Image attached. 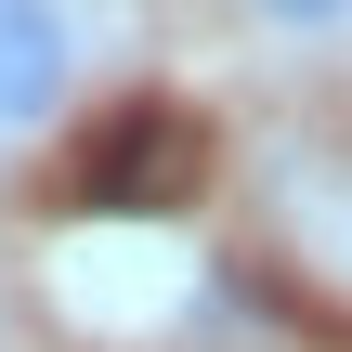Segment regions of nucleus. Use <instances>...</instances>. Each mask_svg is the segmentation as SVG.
I'll return each mask as SVG.
<instances>
[{"instance_id": "1", "label": "nucleus", "mask_w": 352, "mask_h": 352, "mask_svg": "<svg viewBox=\"0 0 352 352\" xmlns=\"http://www.w3.org/2000/svg\"><path fill=\"white\" fill-rule=\"evenodd\" d=\"M52 287H65V314H78L91 340H131V327H170V314L196 300V261H183L170 222H144V209H91V222L52 248Z\"/></svg>"}, {"instance_id": "2", "label": "nucleus", "mask_w": 352, "mask_h": 352, "mask_svg": "<svg viewBox=\"0 0 352 352\" xmlns=\"http://www.w3.org/2000/svg\"><path fill=\"white\" fill-rule=\"evenodd\" d=\"M78 104V0H0V144Z\"/></svg>"}, {"instance_id": "3", "label": "nucleus", "mask_w": 352, "mask_h": 352, "mask_svg": "<svg viewBox=\"0 0 352 352\" xmlns=\"http://www.w3.org/2000/svg\"><path fill=\"white\" fill-rule=\"evenodd\" d=\"M118 183H144V222H170V196L196 183V131L144 104V131H118V144H104V183H91V196H118Z\"/></svg>"}, {"instance_id": "4", "label": "nucleus", "mask_w": 352, "mask_h": 352, "mask_svg": "<svg viewBox=\"0 0 352 352\" xmlns=\"http://www.w3.org/2000/svg\"><path fill=\"white\" fill-rule=\"evenodd\" d=\"M248 26H274V39H340L352 26V0H235Z\"/></svg>"}]
</instances>
